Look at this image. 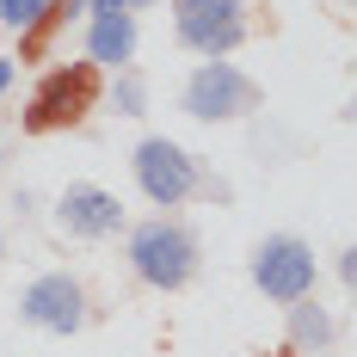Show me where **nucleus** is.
<instances>
[{"mask_svg":"<svg viewBox=\"0 0 357 357\" xmlns=\"http://www.w3.org/2000/svg\"><path fill=\"white\" fill-rule=\"evenodd\" d=\"M142 105H148L142 80H136V74H123V80H117V111H123V117H142Z\"/></svg>","mask_w":357,"mask_h":357,"instance_id":"obj_13","label":"nucleus"},{"mask_svg":"<svg viewBox=\"0 0 357 357\" xmlns=\"http://www.w3.org/2000/svg\"><path fill=\"white\" fill-rule=\"evenodd\" d=\"M50 0H0V25H13V31H25L37 25V13H43Z\"/></svg>","mask_w":357,"mask_h":357,"instance_id":"obj_12","label":"nucleus"},{"mask_svg":"<svg viewBox=\"0 0 357 357\" xmlns=\"http://www.w3.org/2000/svg\"><path fill=\"white\" fill-rule=\"evenodd\" d=\"M136 185L148 191V204L173 210V204H185V197L197 191V160L178 142H167V136H148V142L136 148Z\"/></svg>","mask_w":357,"mask_h":357,"instance_id":"obj_3","label":"nucleus"},{"mask_svg":"<svg viewBox=\"0 0 357 357\" xmlns=\"http://www.w3.org/2000/svg\"><path fill=\"white\" fill-rule=\"evenodd\" d=\"M19 321L68 339V333H80V321H86V296H80V284H74L68 271H43V278L19 296Z\"/></svg>","mask_w":357,"mask_h":357,"instance_id":"obj_7","label":"nucleus"},{"mask_svg":"<svg viewBox=\"0 0 357 357\" xmlns=\"http://www.w3.org/2000/svg\"><path fill=\"white\" fill-rule=\"evenodd\" d=\"M130 265H136V278L148 289H185L191 284V271H197V241L178 228V222H142L136 234H130Z\"/></svg>","mask_w":357,"mask_h":357,"instance_id":"obj_2","label":"nucleus"},{"mask_svg":"<svg viewBox=\"0 0 357 357\" xmlns=\"http://www.w3.org/2000/svg\"><path fill=\"white\" fill-rule=\"evenodd\" d=\"M105 80H99V62H68V68L43 74V86L31 93V111H25V130L31 136H50V130H74L86 111L99 105Z\"/></svg>","mask_w":357,"mask_h":357,"instance_id":"obj_1","label":"nucleus"},{"mask_svg":"<svg viewBox=\"0 0 357 357\" xmlns=\"http://www.w3.org/2000/svg\"><path fill=\"white\" fill-rule=\"evenodd\" d=\"M68 13H80V0H50V6L37 13V25H25V43H19V56H25V62H37V56L50 50V37H56V25H62Z\"/></svg>","mask_w":357,"mask_h":357,"instance_id":"obj_10","label":"nucleus"},{"mask_svg":"<svg viewBox=\"0 0 357 357\" xmlns=\"http://www.w3.org/2000/svg\"><path fill=\"white\" fill-rule=\"evenodd\" d=\"M241 37H247L241 0H178V43H191L197 56L222 62Z\"/></svg>","mask_w":357,"mask_h":357,"instance_id":"obj_5","label":"nucleus"},{"mask_svg":"<svg viewBox=\"0 0 357 357\" xmlns=\"http://www.w3.org/2000/svg\"><path fill=\"white\" fill-rule=\"evenodd\" d=\"M56 215H62V228L80 234V241H105V234L123 228V204H117L111 191H99V185H68Z\"/></svg>","mask_w":357,"mask_h":357,"instance_id":"obj_8","label":"nucleus"},{"mask_svg":"<svg viewBox=\"0 0 357 357\" xmlns=\"http://www.w3.org/2000/svg\"><path fill=\"white\" fill-rule=\"evenodd\" d=\"M252 284L265 289L271 302H302L314 289V252L302 247L296 234H271L265 247L252 252Z\"/></svg>","mask_w":357,"mask_h":357,"instance_id":"obj_4","label":"nucleus"},{"mask_svg":"<svg viewBox=\"0 0 357 357\" xmlns=\"http://www.w3.org/2000/svg\"><path fill=\"white\" fill-rule=\"evenodd\" d=\"M252 105H259V86H252L234 62H204V68L185 80V111L204 117V123L241 117V111H252Z\"/></svg>","mask_w":357,"mask_h":357,"instance_id":"obj_6","label":"nucleus"},{"mask_svg":"<svg viewBox=\"0 0 357 357\" xmlns=\"http://www.w3.org/2000/svg\"><path fill=\"white\" fill-rule=\"evenodd\" d=\"M13 86V56H0V93Z\"/></svg>","mask_w":357,"mask_h":357,"instance_id":"obj_14","label":"nucleus"},{"mask_svg":"<svg viewBox=\"0 0 357 357\" xmlns=\"http://www.w3.org/2000/svg\"><path fill=\"white\" fill-rule=\"evenodd\" d=\"M289 339H296V345H314V351L333 339V321L321 314V302H308V296H302V302L289 308Z\"/></svg>","mask_w":357,"mask_h":357,"instance_id":"obj_11","label":"nucleus"},{"mask_svg":"<svg viewBox=\"0 0 357 357\" xmlns=\"http://www.w3.org/2000/svg\"><path fill=\"white\" fill-rule=\"evenodd\" d=\"M86 56H93V62H111V68L130 62V56H136V19H130V13H99L93 31H86Z\"/></svg>","mask_w":357,"mask_h":357,"instance_id":"obj_9","label":"nucleus"}]
</instances>
